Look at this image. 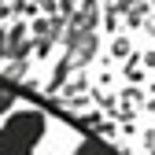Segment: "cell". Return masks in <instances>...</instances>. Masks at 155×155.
I'll return each instance as SVG.
<instances>
[{"mask_svg":"<svg viewBox=\"0 0 155 155\" xmlns=\"http://www.w3.org/2000/svg\"><path fill=\"white\" fill-rule=\"evenodd\" d=\"M48 133V114L37 107H11L0 122V155H33Z\"/></svg>","mask_w":155,"mask_h":155,"instance_id":"6da1fadb","label":"cell"},{"mask_svg":"<svg viewBox=\"0 0 155 155\" xmlns=\"http://www.w3.org/2000/svg\"><path fill=\"white\" fill-rule=\"evenodd\" d=\"M70 155H111V148H107L104 140H96V137H85V140L78 144Z\"/></svg>","mask_w":155,"mask_h":155,"instance_id":"7a4b0ae2","label":"cell"}]
</instances>
